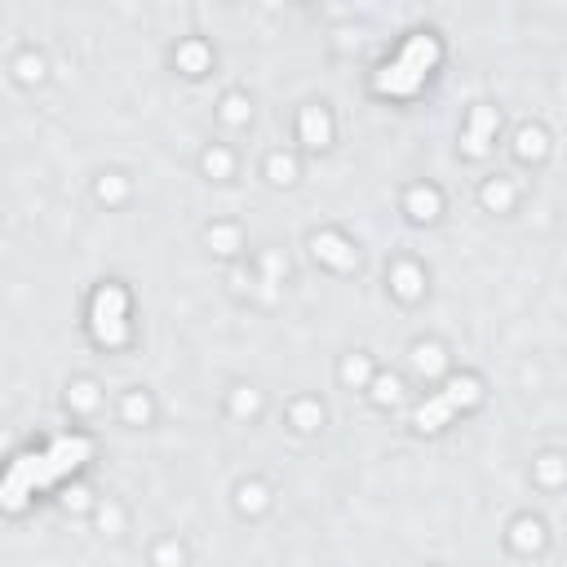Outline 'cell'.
<instances>
[{"mask_svg": "<svg viewBox=\"0 0 567 567\" xmlns=\"http://www.w3.org/2000/svg\"><path fill=\"white\" fill-rule=\"evenodd\" d=\"M85 496H89L85 488H71V492H66V505H76V510H80V505H85Z\"/></svg>", "mask_w": 567, "mask_h": 567, "instance_id": "32", "label": "cell"}, {"mask_svg": "<svg viewBox=\"0 0 567 567\" xmlns=\"http://www.w3.org/2000/svg\"><path fill=\"white\" fill-rule=\"evenodd\" d=\"M204 169H209L213 177H226V173H230V156H226V151H209V156H204Z\"/></svg>", "mask_w": 567, "mask_h": 567, "instance_id": "22", "label": "cell"}, {"mask_svg": "<svg viewBox=\"0 0 567 567\" xmlns=\"http://www.w3.org/2000/svg\"><path fill=\"white\" fill-rule=\"evenodd\" d=\"M390 284H394L399 297H416V293H421V271L404 262V266H394V271H390Z\"/></svg>", "mask_w": 567, "mask_h": 567, "instance_id": "10", "label": "cell"}, {"mask_svg": "<svg viewBox=\"0 0 567 567\" xmlns=\"http://www.w3.org/2000/svg\"><path fill=\"white\" fill-rule=\"evenodd\" d=\"M399 62L412 66L416 76H426L430 66L439 62V40H435V36H426V31H421V36H412V40L404 45V54H399Z\"/></svg>", "mask_w": 567, "mask_h": 567, "instance_id": "3", "label": "cell"}, {"mask_svg": "<svg viewBox=\"0 0 567 567\" xmlns=\"http://www.w3.org/2000/svg\"><path fill=\"white\" fill-rule=\"evenodd\" d=\"M412 363H416V373H421V377H435L443 368V355H439V346H416Z\"/></svg>", "mask_w": 567, "mask_h": 567, "instance_id": "14", "label": "cell"}, {"mask_svg": "<svg viewBox=\"0 0 567 567\" xmlns=\"http://www.w3.org/2000/svg\"><path fill=\"white\" fill-rule=\"evenodd\" d=\"M492 129H496V111H492V107H479L474 120H470V133H465V151H470V156H483V151H488Z\"/></svg>", "mask_w": 567, "mask_h": 567, "instance_id": "5", "label": "cell"}, {"mask_svg": "<svg viewBox=\"0 0 567 567\" xmlns=\"http://www.w3.org/2000/svg\"><path fill=\"white\" fill-rule=\"evenodd\" d=\"M71 399H76V408H93V404H98V394H93V386H89V381L71 386Z\"/></svg>", "mask_w": 567, "mask_h": 567, "instance_id": "26", "label": "cell"}, {"mask_svg": "<svg viewBox=\"0 0 567 567\" xmlns=\"http://www.w3.org/2000/svg\"><path fill=\"white\" fill-rule=\"evenodd\" d=\"M124 416H129V421H146V416H151V404H146L142 394H129L124 399Z\"/></svg>", "mask_w": 567, "mask_h": 567, "instance_id": "21", "label": "cell"}, {"mask_svg": "<svg viewBox=\"0 0 567 567\" xmlns=\"http://www.w3.org/2000/svg\"><path fill=\"white\" fill-rule=\"evenodd\" d=\"M266 169H271L275 182H293V160H288V156H271V164H266Z\"/></svg>", "mask_w": 567, "mask_h": 567, "instance_id": "23", "label": "cell"}, {"mask_svg": "<svg viewBox=\"0 0 567 567\" xmlns=\"http://www.w3.org/2000/svg\"><path fill=\"white\" fill-rule=\"evenodd\" d=\"M537 474H541V483H563L567 470H563L559 457H541V461H537Z\"/></svg>", "mask_w": 567, "mask_h": 567, "instance_id": "18", "label": "cell"}, {"mask_svg": "<svg viewBox=\"0 0 567 567\" xmlns=\"http://www.w3.org/2000/svg\"><path fill=\"white\" fill-rule=\"evenodd\" d=\"M452 412H457L452 399L435 394V399H426V404L416 408V426H421V430H439V426H448V416H452Z\"/></svg>", "mask_w": 567, "mask_h": 567, "instance_id": "8", "label": "cell"}, {"mask_svg": "<svg viewBox=\"0 0 567 567\" xmlns=\"http://www.w3.org/2000/svg\"><path fill=\"white\" fill-rule=\"evenodd\" d=\"M89 439H58L54 448H49V465H54V474H66V470H76V465H85L89 461Z\"/></svg>", "mask_w": 567, "mask_h": 567, "instance_id": "2", "label": "cell"}, {"mask_svg": "<svg viewBox=\"0 0 567 567\" xmlns=\"http://www.w3.org/2000/svg\"><path fill=\"white\" fill-rule=\"evenodd\" d=\"M510 199H514V191L505 187V182H492V187L483 191V204L488 209H510Z\"/></svg>", "mask_w": 567, "mask_h": 567, "instance_id": "17", "label": "cell"}, {"mask_svg": "<svg viewBox=\"0 0 567 567\" xmlns=\"http://www.w3.org/2000/svg\"><path fill=\"white\" fill-rule=\"evenodd\" d=\"M328 138H332L328 111H324V107H306V111H302V142H306V146H328Z\"/></svg>", "mask_w": 567, "mask_h": 567, "instance_id": "6", "label": "cell"}, {"mask_svg": "<svg viewBox=\"0 0 567 567\" xmlns=\"http://www.w3.org/2000/svg\"><path fill=\"white\" fill-rule=\"evenodd\" d=\"M320 416H324V412L315 408V404H297V408H293V421L302 426V430H315V426H320Z\"/></svg>", "mask_w": 567, "mask_h": 567, "instance_id": "20", "label": "cell"}, {"mask_svg": "<svg viewBox=\"0 0 567 567\" xmlns=\"http://www.w3.org/2000/svg\"><path fill=\"white\" fill-rule=\"evenodd\" d=\"M182 563V549L177 545H160V567H177Z\"/></svg>", "mask_w": 567, "mask_h": 567, "instance_id": "29", "label": "cell"}, {"mask_svg": "<svg viewBox=\"0 0 567 567\" xmlns=\"http://www.w3.org/2000/svg\"><path fill=\"white\" fill-rule=\"evenodd\" d=\"M448 399H452V408H470V404H479V381H474V377H457L452 386H448Z\"/></svg>", "mask_w": 567, "mask_h": 567, "instance_id": "13", "label": "cell"}, {"mask_svg": "<svg viewBox=\"0 0 567 567\" xmlns=\"http://www.w3.org/2000/svg\"><path fill=\"white\" fill-rule=\"evenodd\" d=\"M315 257H324L328 266H337V271L355 266V253H350V244L341 235H315Z\"/></svg>", "mask_w": 567, "mask_h": 567, "instance_id": "7", "label": "cell"}, {"mask_svg": "<svg viewBox=\"0 0 567 567\" xmlns=\"http://www.w3.org/2000/svg\"><path fill=\"white\" fill-rule=\"evenodd\" d=\"M519 156H523V160L545 156V133H541V129H523V133H519Z\"/></svg>", "mask_w": 567, "mask_h": 567, "instance_id": "15", "label": "cell"}, {"mask_svg": "<svg viewBox=\"0 0 567 567\" xmlns=\"http://www.w3.org/2000/svg\"><path fill=\"white\" fill-rule=\"evenodd\" d=\"M262 501H266V492L257 488V483H248V488H240V505H244V510H262Z\"/></svg>", "mask_w": 567, "mask_h": 567, "instance_id": "24", "label": "cell"}, {"mask_svg": "<svg viewBox=\"0 0 567 567\" xmlns=\"http://www.w3.org/2000/svg\"><path fill=\"white\" fill-rule=\"evenodd\" d=\"M346 381H355V386H359V381H368V359H359V355L350 359L346 363Z\"/></svg>", "mask_w": 567, "mask_h": 567, "instance_id": "27", "label": "cell"}, {"mask_svg": "<svg viewBox=\"0 0 567 567\" xmlns=\"http://www.w3.org/2000/svg\"><path fill=\"white\" fill-rule=\"evenodd\" d=\"M421 80H426V76H416L412 66H404V62L394 58L390 66H381L377 89H381V93H399V98H404V93H416V85H421Z\"/></svg>", "mask_w": 567, "mask_h": 567, "instance_id": "4", "label": "cell"}, {"mask_svg": "<svg viewBox=\"0 0 567 567\" xmlns=\"http://www.w3.org/2000/svg\"><path fill=\"white\" fill-rule=\"evenodd\" d=\"M93 337L107 341V346H120L129 337V328H124V288L120 284L98 288V297H93Z\"/></svg>", "mask_w": 567, "mask_h": 567, "instance_id": "1", "label": "cell"}, {"mask_svg": "<svg viewBox=\"0 0 567 567\" xmlns=\"http://www.w3.org/2000/svg\"><path fill=\"white\" fill-rule=\"evenodd\" d=\"M257 408V394H235V412H253Z\"/></svg>", "mask_w": 567, "mask_h": 567, "instance_id": "30", "label": "cell"}, {"mask_svg": "<svg viewBox=\"0 0 567 567\" xmlns=\"http://www.w3.org/2000/svg\"><path fill=\"white\" fill-rule=\"evenodd\" d=\"M373 399H377V404H394V399H399V381L394 377H377L373 381Z\"/></svg>", "mask_w": 567, "mask_h": 567, "instance_id": "19", "label": "cell"}, {"mask_svg": "<svg viewBox=\"0 0 567 567\" xmlns=\"http://www.w3.org/2000/svg\"><path fill=\"white\" fill-rule=\"evenodd\" d=\"M177 66H182V71H204V66H209V49L204 45H199V40H187V45H182L177 49Z\"/></svg>", "mask_w": 567, "mask_h": 567, "instance_id": "12", "label": "cell"}, {"mask_svg": "<svg viewBox=\"0 0 567 567\" xmlns=\"http://www.w3.org/2000/svg\"><path fill=\"white\" fill-rule=\"evenodd\" d=\"M209 244L218 248V253H235L240 235H235V230H230V226H213V230H209Z\"/></svg>", "mask_w": 567, "mask_h": 567, "instance_id": "16", "label": "cell"}, {"mask_svg": "<svg viewBox=\"0 0 567 567\" xmlns=\"http://www.w3.org/2000/svg\"><path fill=\"white\" fill-rule=\"evenodd\" d=\"M408 213H412V218H421V222L439 218V195L430 191V187H416V191H408Z\"/></svg>", "mask_w": 567, "mask_h": 567, "instance_id": "9", "label": "cell"}, {"mask_svg": "<svg viewBox=\"0 0 567 567\" xmlns=\"http://www.w3.org/2000/svg\"><path fill=\"white\" fill-rule=\"evenodd\" d=\"M244 115H248V103H244L240 93H230V98H226V120H230V124H240Z\"/></svg>", "mask_w": 567, "mask_h": 567, "instance_id": "25", "label": "cell"}, {"mask_svg": "<svg viewBox=\"0 0 567 567\" xmlns=\"http://www.w3.org/2000/svg\"><path fill=\"white\" fill-rule=\"evenodd\" d=\"M18 66H23V76H27V80H31V76H40V58H23Z\"/></svg>", "mask_w": 567, "mask_h": 567, "instance_id": "31", "label": "cell"}, {"mask_svg": "<svg viewBox=\"0 0 567 567\" xmlns=\"http://www.w3.org/2000/svg\"><path fill=\"white\" fill-rule=\"evenodd\" d=\"M98 191H103V199H120V195H124V182H120V177H107Z\"/></svg>", "mask_w": 567, "mask_h": 567, "instance_id": "28", "label": "cell"}, {"mask_svg": "<svg viewBox=\"0 0 567 567\" xmlns=\"http://www.w3.org/2000/svg\"><path fill=\"white\" fill-rule=\"evenodd\" d=\"M514 549H541V541H545V532H541V523L537 519H519L514 523Z\"/></svg>", "mask_w": 567, "mask_h": 567, "instance_id": "11", "label": "cell"}]
</instances>
